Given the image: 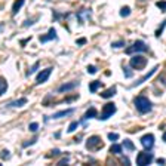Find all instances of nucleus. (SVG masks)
<instances>
[{"label": "nucleus", "mask_w": 166, "mask_h": 166, "mask_svg": "<svg viewBox=\"0 0 166 166\" xmlns=\"http://www.w3.org/2000/svg\"><path fill=\"white\" fill-rule=\"evenodd\" d=\"M133 105H135V108H137L141 114H147L153 110V105H151L150 100H148L147 96H144V95L137 96V98L133 100Z\"/></svg>", "instance_id": "f257e3e1"}, {"label": "nucleus", "mask_w": 166, "mask_h": 166, "mask_svg": "<svg viewBox=\"0 0 166 166\" xmlns=\"http://www.w3.org/2000/svg\"><path fill=\"white\" fill-rule=\"evenodd\" d=\"M147 51H148L147 43H144L142 40H137L132 46L126 49V53L128 55H132V53H135V52H147Z\"/></svg>", "instance_id": "f03ea898"}, {"label": "nucleus", "mask_w": 166, "mask_h": 166, "mask_svg": "<svg viewBox=\"0 0 166 166\" xmlns=\"http://www.w3.org/2000/svg\"><path fill=\"white\" fill-rule=\"evenodd\" d=\"M102 147V141L98 135H92L89 137L86 141V148L87 150H96V148H101Z\"/></svg>", "instance_id": "7ed1b4c3"}, {"label": "nucleus", "mask_w": 166, "mask_h": 166, "mask_svg": "<svg viewBox=\"0 0 166 166\" xmlns=\"http://www.w3.org/2000/svg\"><path fill=\"white\" fill-rule=\"evenodd\" d=\"M131 67L135 68V70H141V68H144L147 65V60L144 56H141V55H137V56H132L131 58Z\"/></svg>", "instance_id": "20e7f679"}, {"label": "nucleus", "mask_w": 166, "mask_h": 166, "mask_svg": "<svg viewBox=\"0 0 166 166\" xmlns=\"http://www.w3.org/2000/svg\"><path fill=\"white\" fill-rule=\"evenodd\" d=\"M116 113V104H113V102H108V104H105L104 105V108H102V114H101V120H107L110 119L113 114Z\"/></svg>", "instance_id": "39448f33"}, {"label": "nucleus", "mask_w": 166, "mask_h": 166, "mask_svg": "<svg viewBox=\"0 0 166 166\" xmlns=\"http://www.w3.org/2000/svg\"><path fill=\"white\" fill-rule=\"evenodd\" d=\"M154 156L151 153H140L138 156H137V165H150L151 162H153Z\"/></svg>", "instance_id": "423d86ee"}, {"label": "nucleus", "mask_w": 166, "mask_h": 166, "mask_svg": "<svg viewBox=\"0 0 166 166\" xmlns=\"http://www.w3.org/2000/svg\"><path fill=\"white\" fill-rule=\"evenodd\" d=\"M141 144H142V147H144L146 150H151L154 147V135L153 133L144 135V137L141 138Z\"/></svg>", "instance_id": "0eeeda50"}, {"label": "nucleus", "mask_w": 166, "mask_h": 166, "mask_svg": "<svg viewBox=\"0 0 166 166\" xmlns=\"http://www.w3.org/2000/svg\"><path fill=\"white\" fill-rule=\"evenodd\" d=\"M52 73V68L49 67V68H45V70H42L39 74H37V79H36V83L37 85H42V83H45L47 79H49V76Z\"/></svg>", "instance_id": "6e6552de"}, {"label": "nucleus", "mask_w": 166, "mask_h": 166, "mask_svg": "<svg viewBox=\"0 0 166 166\" xmlns=\"http://www.w3.org/2000/svg\"><path fill=\"white\" fill-rule=\"evenodd\" d=\"M156 70H159V67H157V65L154 67V68H151V70H150V71H148V73H147L146 76H144V77H141V79L138 80V82H135L132 86L135 87V86H140V85H142V83H144V82H146L147 79H150V77H151V76H153V74L156 73Z\"/></svg>", "instance_id": "1a4fd4ad"}, {"label": "nucleus", "mask_w": 166, "mask_h": 166, "mask_svg": "<svg viewBox=\"0 0 166 166\" xmlns=\"http://www.w3.org/2000/svg\"><path fill=\"white\" fill-rule=\"evenodd\" d=\"M77 86H79L77 82H68V83H65V85H62V86L58 87V91H60L61 93H64V92H68V91H73L74 87H77Z\"/></svg>", "instance_id": "9d476101"}, {"label": "nucleus", "mask_w": 166, "mask_h": 166, "mask_svg": "<svg viewBox=\"0 0 166 166\" xmlns=\"http://www.w3.org/2000/svg\"><path fill=\"white\" fill-rule=\"evenodd\" d=\"M55 39H56V31H55V28H51L46 36H42V37H40V42H42V43H46L49 40H55Z\"/></svg>", "instance_id": "9b49d317"}, {"label": "nucleus", "mask_w": 166, "mask_h": 166, "mask_svg": "<svg viewBox=\"0 0 166 166\" xmlns=\"http://www.w3.org/2000/svg\"><path fill=\"white\" fill-rule=\"evenodd\" d=\"M96 116H98V111H96V108L91 107V108L87 110L86 113H85V116H83V122H85V120H89V119H93V117H96Z\"/></svg>", "instance_id": "f8f14e48"}, {"label": "nucleus", "mask_w": 166, "mask_h": 166, "mask_svg": "<svg viewBox=\"0 0 166 166\" xmlns=\"http://www.w3.org/2000/svg\"><path fill=\"white\" fill-rule=\"evenodd\" d=\"M24 3H25V0H15V3H13V6H12L13 15H16V13L20 12V9L24 6Z\"/></svg>", "instance_id": "ddd939ff"}, {"label": "nucleus", "mask_w": 166, "mask_h": 166, "mask_svg": "<svg viewBox=\"0 0 166 166\" xmlns=\"http://www.w3.org/2000/svg\"><path fill=\"white\" fill-rule=\"evenodd\" d=\"M102 86V82H100V80H95V82H91V85H89V91L92 93H95L100 87Z\"/></svg>", "instance_id": "4468645a"}, {"label": "nucleus", "mask_w": 166, "mask_h": 166, "mask_svg": "<svg viewBox=\"0 0 166 166\" xmlns=\"http://www.w3.org/2000/svg\"><path fill=\"white\" fill-rule=\"evenodd\" d=\"M116 95V87L111 86L110 89H107V91H104V92L101 93V96L102 98H111V96H114Z\"/></svg>", "instance_id": "2eb2a0df"}, {"label": "nucleus", "mask_w": 166, "mask_h": 166, "mask_svg": "<svg viewBox=\"0 0 166 166\" xmlns=\"http://www.w3.org/2000/svg\"><path fill=\"white\" fill-rule=\"evenodd\" d=\"M73 111H74L73 108H68V110H64V111H58V113H55L52 116V119H61V117H64L67 114H71Z\"/></svg>", "instance_id": "dca6fc26"}, {"label": "nucleus", "mask_w": 166, "mask_h": 166, "mask_svg": "<svg viewBox=\"0 0 166 166\" xmlns=\"http://www.w3.org/2000/svg\"><path fill=\"white\" fill-rule=\"evenodd\" d=\"M27 104V98H20V100H15L12 101L11 104H9V107H22Z\"/></svg>", "instance_id": "f3484780"}, {"label": "nucleus", "mask_w": 166, "mask_h": 166, "mask_svg": "<svg viewBox=\"0 0 166 166\" xmlns=\"http://www.w3.org/2000/svg\"><path fill=\"white\" fill-rule=\"evenodd\" d=\"M123 151V147L120 146V144H113V146L110 147V153L113 154H122Z\"/></svg>", "instance_id": "a211bd4d"}, {"label": "nucleus", "mask_w": 166, "mask_h": 166, "mask_svg": "<svg viewBox=\"0 0 166 166\" xmlns=\"http://www.w3.org/2000/svg\"><path fill=\"white\" fill-rule=\"evenodd\" d=\"M7 91V83L6 80L3 79V77H0V95H3V93Z\"/></svg>", "instance_id": "6ab92c4d"}, {"label": "nucleus", "mask_w": 166, "mask_h": 166, "mask_svg": "<svg viewBox=\"0 0 166 166\" xmlns=\"http://www.w3.org/2000/svg\"><path fill=\"white\" fill-rule=\"evenodd\" d=\"M120 15H122V16H129V15H131V7L123 6L122 9H120Z\"/></svg>", "instance_id": "aec40b11"}, {"label": "nucleus", "mask_w": 166, "mask_h": 166, "mask_svg": "<svg viewBox=\"0 0 166 166\" xmlns=\"http://www.w3.org/2000/svg\"><path fill=\"white\" fill-rule=\"evenodd\" d=\"M123 146L126 147L128 150H131V151H132V150H135V146H133V142H131L129 140H125V141H123Z\"/></svg>", "instance_id": "412c9836"}, {"label": "nucleus", "mask_w": 166, "mask_h": 166, "mask_svg": "<svg viewBox=\"0 0 166 166\" xmlns=\"http://www.w3.org/2000/svg\"><path fill=\"white\" fill-rule=\"evenodd\" d=\"M165 27H166V20L163 21V22L160 24V27H159V28L156 30V37H159L160 34H162V31H163V28H165Z\"/></svg>", "instance_id": "4be33fe9"}, {"label": "nucleus", "mask_w": 166, "mask_h": 166, "mask_svg": "<svg viewBox=\"0 0 166 166\" xmlns=\"http://www.w3.org/2000/svg\"><path fill=\"white\" fill-rule=\"evenodd\" d=\"M28 129H30L31 132H37V131H39V123H36V122H33V123H30V126H28Z\"/></svg>", "instance_id": "5701e85b"}, {"label": "nucleus", "mask_w": 166, "mask_h": 166, "mask_svg": "<svg viewBox=\"0 0 166 166\" xmlns=\"http://www.w3.org/2000/svg\"><path fill=\"white\" fill-rule=\"evenodd\" d=\"M77 122H73V123H70V126H68V133H73L76 131V128H77Z\"/></svg>", "instance_id": "b1692460"}, {"label": "nucleus", "mask_w": 166, "mask_h": 166, "mask_svg": "<svg viewBox=\"0 0 166 166\" xmlns=\"http://www.w3.org/2000/svg\"><path fill=\"white\" fill-rule=\"evenodd\" d=\"M36 142H37V138H33V140H30V141H25L22 144V147L25 148V147H30V146H33V144H36Z\"/></svg>", "instance_id": "393cba45"}, {"label": "nucleus", "mask_w": 166, "mask_h": 166, "mask_svg": "<svg viewBox=\"0 0 166 166\" xmlns=\"http://www.w3.org/2000/svg\"><path fill=\"white\" fill-rule=\"evenodd\" d=\"M37 68H39V61H37V62H34L33 67L28 70V76H30V74H33V73H36V70H37Z\"/></svg>", "instance_id": "a878e982"}, {"label": "nucleus", "mask_w": 166, "mask_h": 166, "mask_svg": "<svg viewBox=\"0 0 166 166\" xmlns=\"http://www.w3.org/2000/svg\"><path fill=\"white\" fill-rule=\"evenodd\" d=\"M36 20H39V18H31V20H27L24 24H22V27H30V25H33L34 24V21Z\"/></svg>", "instance_id": "bb28decb"}, {"label": "nucleus", "mask_w": 166, "mask_h": 166, "mask_svg": "<svg viewBox=\"0 0 166 166\" xmlns=\"http://www.w3.org/2000/svg\"><path fill=\"white\" fill-rule=\"evenodd\" d=\"M156 6L159 7V9H162V11H166V2H163V0H162V2H157Z\"/></svg>", "instance_id": "cd10ccee"}, {"label": "nucleus", "mask_w": 166, "mask_h": 166, "mask_svg": "<svg viewBox=\"0 0 166 166\" xmlns=\"http://www.w3.org/2000/svg\"><path fill=\"white\" fill-rule=\"evenodd\" d=\"M108 140L110 141H117L119 140V135H117V133H108Z\"/></svg>", "instance_id": "c85d7f7f"}, {"label": "nucleus", "mask_w": 166, "mask_h": 166, "mask_svg": "<svg viewBox=\"0 0 166 166\" xmlns=\"http://www.w3.org/2000/svg\"><path fill=\"white\" fill-rule=\"evenodd\" d=\"M123 45H125V42H123V40H120V42H114L113 45H111V46L113 47H116V49H117V47H122L123 46Z\"/></svg>", "instance_id": "c756f323"}, {"label": "nucleus", "mask_w": 166, "mask_h": 166, "mask_svg": "<svg viewBox=\"0 0 166 166\" xmlns=\"http://www.w3.org/2000/svg\"><path fill=\"white\" fill-rule=\"evenodd\" d=\"M0 156H2V157H3V159H5V160H6V159H9V157H11V154H9V151H7V150H3Z\"/></svg>", "instance_id": "7c9ffc66"}, {"label": "nucleus", "mask_w": 166, "mask_h": 166, "mask_svg": "<svg viewBox=\"0 0 166 166\" xmlns=\"http://www.w3.org/2000/svg\"><path fill=\"white\" fill-rule=\"evenodd\" d=\"M87 71H89V73H91V74H95V73H96V67L89 65V67H87Z\"/></svg>", "instance_id": "2f4dec72"}, {"label": "nucleus", "mask_w": 166, "mask_h": 166, "mask_svg": "<svg viewBox=\"0 0 166 166\" xmlns=\"http://www.w3.org/2000/svg\"><path fill=\"white\" fill-rule=\"evenodd\" d=\"M123 70H125V76H126V77H132V73L129 71V68H128V67H125Z\"/></svg>", "instance_id": "473e14b6"}, {"label": "nucleus", "mask_w": 166, "mask_h": 166, "mask_svg": "<svg viewBox=\"0 0 166 166\" xmlns=\"http://www.w3.org/2000/svg\"><path fill=\"white\" fill-rule=\"evenodd\" d=\"M76 43H77V45H85V43H86V39H85V37H82V39H77V42H76Z\"/></svg>", "instance_id": "72a5a7b5"}, {"label": "nucleus", "mask_w": 166, "mask_h": 166, "mask_svg": "<svg viewBox=\"0 0 166 166\" xmlns=\"http://www.w3.org/2000/svg\"><path fill=\"white\" fill-rule=\"evenodd\" d=\"M68 160H70V159H68V157H65V159H62V160H61V162L58 163V165H65V163H68Z\"/></svg>", "instance_id": "f704fd0d"}, {"label": "nucleus", "mask_w": 166, "mask_h": 166, "mask_svg": "<svg viewBox=\"0 0 166 166\" xmlns=\"http://www.w3.org/2000/svg\"><path fill=\"white\" fill-rule=\"evenodd\" d=\"M58 154H61V151H60V150H56V148H55V150L52 151V154H51V156H58Z\"/></svg>", "instance_id": "c9c22d12"}, {"label": "nucleus", "mask_w": 166, "mask_h": 166, "mask_svg": "<svg viewBox=\"0 0 166 166\" xmlns=\"http://www.w3.org/2000/svg\"><path fill=\"white\" fill-rule=\"evenodd\" d=\"M123 162H125V165H129V160H128L126 157H123Z\"/></svg>", "instance_id": "e433bc0d"}, {"label": "nucleus", "mask_w": 166, "mask_h": 166, "mask_svg": "<svg viewBox=\"0 0 166 166\" xmlns=\"http://www.w3.org/2000/svg\"><path fill=\"white\" fill-rule=\"evenodd\" d=\"M3 28H5V25H3V24H0V31H3Z\"/></svg>", "instance_id": "4c0bfd02"}, {"label": "nucleus", "mask_w": 166, "mask_h": 166, "mask_svg": "<svg viewBox=\"0 0 166 166\" xmlns=\"http://www.w3.org/2000/svg\"><path fill=\"white\" fill-rule=\"evenodd\" d=\"M163 141H165V142H166V132L163 133Z\"/></svg>", "instance_id": "58836bf2"}, {"label": "nucleus", "mask_w": 166, "mask_h": 166, "mask_svg": "<svg viewBox=\"0 0 166 166\" xmlns=\"http://www.w3.org/2000/svg\"><path fill=\"white\" fill-rule=\"evenodd\" d=\"M138 2H146V0H138Z\"/></svg>", "instance_id": "ea45409f"}]
</instances>
